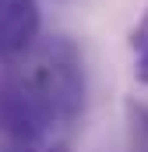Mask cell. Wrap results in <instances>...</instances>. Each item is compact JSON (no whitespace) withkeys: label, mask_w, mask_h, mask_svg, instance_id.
<instances>
[{"label":"cell","mask_w":148,"mask_h":152,"mask_svg":"<svg viewBox=\"0 0 148 152\" xmlns=\"http://www.w3.org/2000/svg\"><path fill=\"white\" fill-rule=\"evenodd\" d=\"M25 81L39 92V99L53 110L57 124L67 127L85 113V60L78 42L67 36H49L36 39L18 60H11Z\"/></svg>","instance_id":"obj_1"},{"label":"cell","mask_w":148,"mask_h":152,"mask_svg":"<svg viewBox=\"0 0 148 152\" xmlns=\"http://www.w3.org/2000/svg\"><path fill=\"white\" fill-rule=\"evenodd\" d=\"M53 110L39 99L25 75L7 60L0 64V134L11 145H39L57 131Z\"/></svg>","instance_id":"obj_2"},{"label":"cell","mask_w":148,"mask_h":152,"mask_svg":"<svg viewBox=\"0 0 148 152\" xmlns=\"http://www.w3.org/2000/svg\"><path fill=\"white\" fill-rule=\"evenodd\" d=\"M42 28L39 0H0V64L18 60Z\"/></svg>","instance_id":"obj_3"},{"label":"cell","mask_w":148,"mask_h":152,"mask_svg":"<svg viewBox=\"0 0 148 152\" xmlns=\"http://www.w3.org/2000/svg\"><path fill=\"white\" fill-rule=\"evenodd\" d=\"M127 42H131V57H134V78L141 85H148V7L141 14V21L131 28Z\"/></svg>","instance_id":"obj_4"},{"label":"cell","mask_w":148,"mask_h":152,"mask_svg":"<svg viewBox=\"0 0 148 152\" xmlns=\"http://www.w3.org/2000/svg\"><path fill=\"white\" fill-rule=\"evenodd\" d=\"M131 113H134V124L148 134V106H131Z\"/></svg>","instance_id":"obj_5"},{"label":"cell","mask_w":148,"mask_h":152,"mask_svg":"<svg viewBox=\"0 0 148 152\" xmlns=\"http://www.w3.org/2000/svg\"><path fill=\"white\" fill-rule=\"evenodd\" d=\"M0 152H36V149H32V145H11V142H7Z\"/></svg>","instance_id":"obj_6"}]
</instances>
